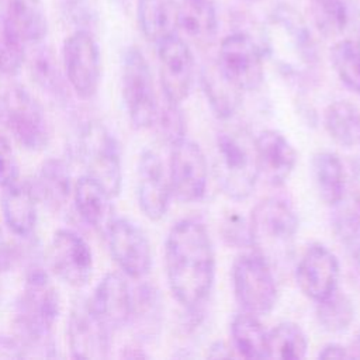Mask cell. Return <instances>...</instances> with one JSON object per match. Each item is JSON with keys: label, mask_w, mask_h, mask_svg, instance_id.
Listing matches in <instances>:
<instances>
[{"label": "cell", "mask_w": 360, "mask_h": 360, "mask_svg": "<svg viewBox=\"0 0 360 360\" xmlns=\"http://www.w3.org/2000/svg\"><path fill=\"white\" fill-rule=\"evenodd\" d=\"M215 250L210 232L197 218H183L165 242V269L176 301L191 308L202 305L215 280Z\"/></svg>", "instance_id": "1"}, {"label": "cell", "mask_w": 360, "mask_h": 360, "mask_svg": "<svg viewBox=\"0 0 360 360\" xmlns=\"http://www.w3.org/2000/svg\"><path fill=\"white\" fill-rule=\"evenodd\" d=\"M260 46L278 72L295 83L307 82L318 66L316 42L305 20L291 6L281 4L270 13Z\"/></svg>", "instance_id": "2"}, {"label": "cell", "mask_w": 360, "mask_h": 360, "mask_svg": "<svg viewBox=\"0 0 360 360\" xmlns=\"http://www.w3.org/2000/svg\"><path fill=\"white\" fill-rule=\"evenodd\" d=\"M60 314V297L42 269H31L15 304L14 328L27 357H53V326Z\"/></svg>", "instance_id": "3"}, {"label": "cell", "mask_w": 360, "mask_h": 360, "mask_svg": "<svg viewBox=\"0 0 360 360\" xmlns=\"http://www.w3.org/2000/svg\"><path fill=\"white\" fill-rule=\"evenodd\" d=\"M214 174L221 191L240 201L252 195L260 179L255 136L238 125L222 128L215 136Z\"/></svg>", "instance_id": "4"}, {"label": "cell", "mask_w": 360, "mask_h": 360, "mask_svg": "<svg viewBox=\"0 0 360 360\" xmlns=\"http://www.w3.org/2000/svg\"><path fill=\"white\" fill-rule=\"evenodd\" d=\"M292 205L280 197L260 200L250 212V248L271 266L290 259L298 232Z\"/></svg>", "instance_id": "5"}, {"label": "cell", "mask_w": 360, "mask_h": 360, "mask_svg": "<svg viewBox=\"0 0 360 360\" xmlns=\"http://www.w3.org/2000/svg\"><path fill=\"white\" fill-rule=\"evenodd\" d=\"M0 120L27 150L46 149L52 138L49 120L41 103L22 86H10L0 97Z\"/></svg>", "instance_id": "6"}, {"label": "cell", "mask_w": 360, "mask_h": 360, "mask_svg": "<svg viewBox=\"0 0 360 360\" xmlns=\"http://www.w3.org/2000/svg\"><path fill=\"white\" fill-rule=\"evenodd\" d=\"M121 96L132 127L152 128L158 120L159 101L150 66L136 46H128L121 63Z\"/></svg>", "instance_id": "7"}, {"label": "cell", "mask_w": 360, "mask_h": 360, "mask_svg": "<svg viewBox=\"0 0 360 360\" xmlns=\"http://www.w3.org/2000/svg\"><path fill=\"white\" fill-rule=\"evenodd\" d=\"M77 153L86 174L98 181L112 198L118 197L122 188V160L117 138L103 124L89 121L80 129Z\"/></svg>", "instance_id": "8"}, {"label": "cell", "mask_w": 360, "mask_h": 360, "mask_svg": "<svg viewBox=\"0 0 360 360\" xmlns=\"http://www.w3.org/2000/svg\"><path fill=\"white\" fill-rule=\"evenodd\" d=\"M232 288L242 311L263 316L270 314L278 298L273 266L259 253L243 252L232 264Z\"/></svg>", "instance_id": "9"}, {"label": "cell", "mask_w": 360, "mask_h": 360, "mask_svg": "<svg viewBox=\"0 0 360 360\" xmlns=\"http://www.w3.org/2000/svg\"><path fill=\"white\" fill-rule=\"evenodd\" d=\"M65 77L82 100H91L101 82V53L98 44L89 30L77 28L62 46Z\"/></svg>", "instance_id": "10"}, {"label": "cell", "mask_w": 360, "mask_h": 360, "mask_svg": "<svg viewBox=\"0 0 360 360\" xmlns=\"http://www.w3.org/2000/svg\"><path fill=\"white\" fill-rule=\"evenodd\" d=\"M264 53L246 32H232L221 44L217 66L221 73L243 93L257 90L264 79Z\"/></svg>", "instance_id": "11"}, {"label": "cell", "mask_w": 360, "mask_h": 360, "mask_svg": "<svg viewBox=\"0 0 360 360\" xmlns=\"http://www.w3.org/2000/svg\"><path fill=\"white\" fill-rule=\"evenodd\" d=\"M167 174L176 200L200 201L208 187V162L201 146L187 136L170 145Z\"/></svg>", "instance_id": "12"}, {"label": "cell", "mask_w": 360, "mask_h": 360, "mask_svg": "<svg viewBox=\"0 0 360 360\" xmlns=\"http://www.w3.org/2000/svg\"><path fill=\"white\" fill-rule=\"evenodd\" d=\"M104 233L112 260L127 277L142 280L149 274L153 253L142 228L128 218H114Z\"/></svg>", "instance_id": "13"}, {"label": "cell", "mask_w": 360, "mask_h": 360, "mask_svg": "<svg viewBox=\"0 0 360 360\" xmlns=\"http://www.w3.org/2000/svg\"><path fill=\"white\" fill-rule=\"evenodd\" d=\"M114 332L96 314L89 298H77L68 318V342L73 359H105Z\"/></svg>", "instance_id": "14"}, {"label": "cell", "mask_w": 360, "mask_h": 360, "mask_svg": "<svg viewBox=\"0 0 360 360\" xmlns=\"http://www.w3.org/2000/svg\"><path fill=\"white\" fill-rule=\"evenodd\" d=\"M52 273L70 287L82 288L93 276V253L87 242L72 229H58L48 246Z\"/></svg>", "instance_id": "15"}, {"label": "cell", "mask_w": 360, "mask_h": 360, "mask_svg": "<svg viewBox=\"0 0 360 360\" xmlns=\"http://www.w3.org/2000/svg\"><path fill=\"white\" fill-rule=\"evenodd\" d=\"M160 87L165 101L181 104L190 94L194 77V58L186 44L173 35L156 45Z\"/></svg>", "instance_id": "16"}, {"label": "cell", "mask_w": 360, "mask_h": 360, "mask_svg": "<svg viewBox=\"0 0 360 360\" xmlns=\"http://www.w3.org/2000/svg\"><path fill=\"white\" fill-rule=\"evenodd\" d=\"M136 201L142 214L150 221H160L170 204L172 188L167 169L152 149H143L136 163Z\"/></svg>", "instance_id": "17"}, {"label": "cell", "mask_w": 360, "mask_h": 360, "mask_svg": "<svg viewBox=\"0 0 360 360\" xmlns=\"http://www.w3.org/2000/svg\"><path fill=\"white\" fill-rule=\"evenodd\" d=\"M339 276L338 257L328 246L319 242L307 246L295 267L298 288L314 302L323 300L338 288Z\"/></svg>", "instance_id": "18"}, {"label": "cell", "mask_w": 360, "mask_h": 360, "mask_svg": "<svg viewBox=\"0 0 360 360\" xmlns=\"http://www.w3.org/2000/svg\"><path fill=\"white\" fill-rule=\"evenodd\" d=\"M259 174L273 187L285 184L292 174L298 153L288 138L277 129L267 128L255 136Z\"/></svg>", "instance_id": "19"}, {"label": "cell", "mask_w": 360, "mask_h": 360, "mask_svg": "<svg viewBox=\"0 0 360 360\" xmlns=\"http://www.w3.org/2000/svg\"><path fill=\"white\" fill-rule=\"evenodd\" d=\"M89 300L96 314L112 332L129 325L132 315V290L124 276L107 273L97 283Z\"/></svg>", "instance_id": "20"}, {"label": "cell", "mask_w": 360, "mask_h": 360, "mask_svg": "<svg viewBox=\"0 0 360 360\" xmlns=\"http://www.w3.org/2000/svg\"><path fill=\"white\" fill-rule=\"evenodd\" d=\"M0 20L22 45H39L48 34V15L42 0H6Z\"/></svg>", "instance_id": "21"}, {"label": "cell", "mask_w": 360, "mask_h": 360, "mask_svg": "<svg viewBox=\"0 0 360 360\" xmlns=\"http://www.w3.org/2000/svg\"><path fill=\"white\" fill-rule=\"evenodd\" d=\"M1 212L8 229L21 238H28L38 221V198L31 181H14L3 188Z\"/></svg>", "instance_id": "22"}, {"label": "cell", "mask_w": 360, "mask_h": 360, "mask_svg": "<svg viewBox=\"0 0 360 360\" xmlns=\"http://www.w3.org/2000/svg\"><path fill=\"white\" fill-rule=\"evenodd\" d=\"M73 202L79 217L91 228L105 232L112 217V197L91 176L83 174L73 184Z\"/></svg>", "instance_id": "23"}, {"label": "cell", "mask_w": 360, "mask_h": 360, "mask_svg": "<svg viewBox=\"0 0 360 360\" xmlns=\"http://www.w3.org/2000/svg\"><path fill=\"white\" fill-rule=\"evenodd\" d=\"M311 173L319 198L328 207H336L345 200L347 176L338 153L319 150L311 159Z\"/></svg>", "instance_id": "24"}, {"label": "cell", "mask_w": 360, "mask_h": 360, "mask_svg": "<svg viewBox=\"0 0 360 360\" xmlns=\"http://www.w3.org/2000/svg\"><path fill=\"white\" fill-rule=\"evenodd\" d=\"M138 25L143 37L158 45L179 32V3L176 0H138Z\"/></svg>", "instance_id": "25"}, {"label": "cell", "mask_w": 360, "mask_h": 360, "mask_svg": "<svg viewBox=\"0 0 360 360\" xmlns=\"http://www.w3.org/2000/svg\"><path fill=\"white\" fill-rule=\"evenodd\" d=\"M38 201L51 210L62 208L73 193L72 176L62 159H46L31 181Z\"/></svg>", "instance_id": "26"}, {"label": "cell", "mask_w": 360, "mask_h": 360, "mask_svg": "<svg viewBox=\"0 0 360 360\" xmlns=\"http://www.w3.org/2000/svg\"><path fill=\"white\" fill-rule=\"evenodd\" d=\"M200 82L214 115L222 121L232 118L239 110L245 93L221 73L217 63L202 68Z\"/></svg>", "instance_id": "27"}, {"label": "cell", "mask_w": 360, "mask_h": 360, "mask_svg": "<svg viewBox=\"0 0 360 360\" xmlns=\"http://www.w3.org/2000/svg\"><path fill=\"white\" fill-rule=\"evenodd\" d=\"M232 349L245 359H270L269 330L259 316L238 312L231 321Z\"/></svg>", "instance_id": "28"}, {"label": "cell", "mask_w": 360, "mask_h": 360, "mask_svg": "<svg viewBox=\"0 0 360 360\" xmlns=\"http://www.w3.org/2000/svg\"><path fill=\"white\" fill-rule=\"evenodd\" d=\"M179 30L200 45L210 44L218 31V14L212 0H180Z\"/></svg>", "instance_id": "29"}, {"label": "cell", "mask_w": 360, "mask_h": 360, "mask_svg": "<svg viewBox=\"0 0 360 360\" xmlns=\"http://www.w3.org/2000/svg\"><path fill=\"white\" fill-rule=\"evenodd\" d=\"M328 135L347 149L360 148V110L347 100H335L323 111Z\"/></svg>", "instance_id": "30"}, {"label": "cell", "mask_w": 360, "mask_h": 360, "mask_svg": "<svg viewBox=\"0 0 360 360\" xmlns=\"http://www.w3.org/2000/svg\"><path fill=\"white\" fill-rule=\"evenodd\" d=\"M162 314L163 301L155 285L143 283L132 291V315L129 325H134L139 336H155L160 328Z\"/></svg>", "instance_id": "31"}, {"label": "cell", "mask_w": 360, "mask_h": 360, "mask_svg": "<svg viewBox=\"0 0 360 360\" xmlns=\"http://www.w3.org/2000/svg\"><path fill=\"white\" fill-rule=\"evenodd\" d=\"M330 62L340 82L360 94V28L330 48Z\"/></svg>", "instance_id": "32"}, {"label": "cell", "mask_w": 360, "mask_h": 360, "mask_svg": "<svg viewBox=\"0 0 360 360\" xmlns=\"http://www.w3.org/2000/svg\"><path fill=\"white\" fill-rule=\"evenodd\" d=\"M356 315V308L352 298L336 288L323 300L315 302V316L319 326L329 333L346 332Z\"/></svg>", "instance_id": "33"}, {"label": "cell", "mask_w": 360, "mask_h": 360, "mask_svg": "<svg viewBox=\"0 0 360 360\" xmlns=\"http://www.w3.org/2000/svg\"><path fill=\"white\" fill-rule=\"evenodd\" d=\"M308 338L302 328L291 321L277 323L269 330L270 359L300 360L307 356Z\"/></svg>", "instance_id": "34"}, {"label": "cell", "mask_w": 360, "mask_h": 360, "mask_svg": "<svg viewBox=\"0 0 360 360\" xmlns=\"http://www.w3.org/2000/svg\"><path fill=\"white\" fill-rule=\"evenodd\" d=\"M330 224L332 232L346 255L360 263V211L354 205L340 202L333 207Z\"/></svg>", "instance_id": "35"}, {"label": "cell", "mask_w": 360, "mask_h": 360, "mask_svg": "<svg viewBox=\"0 0 360 360\" xmlns=\"http://www.w3.org/2000/svg\"><path fill=\"white\" fill-rule=\"evenodd\" d=\"M32 79L46 91L52 94L63 93V77L55 59V55L51 49L42 46L38 48L31 56L30 62Z\"/></svg>", "instance_id": "36"}, {"label": "cell", "mask_w": 360, "mask_h": 360, "mask_svg": "<svg viewBox=\"0 0 360 360\" xmlns=\"http://www.w3.org/2000/svg\"><path fill=\"white\" fill-rule=\"evenodd\" d=\"M27 46L15 39L0 20V76H15L25 62Z\"/></svg>", "instance_id": "37"}, {"label": "cell", "mask_w": 360, "mask_h": 360, "mask_svg": "<svg viewBox=\"0 0 360 360\" xmlns=\"http://www.w3.org/2000/svg\"><path fill=\"white\" fill-rule=\"evenodd\" d=\"M158 124L162 138L169 143L173 145L174 142L186 138L187 125H186V117L180 108V104L173 103H165V107L159 108L158 120L155 125Z\"/></svg>", "instance_id": "38"}, {"label": "cell", "mask_w": 360, "mask_h": 360, "mask_svg": "<svg viewBox=\"0 0 360 360\" xmlns=\"http://www.w3.org/2000/svg\"><path fill=\"white\" fill-rule=\"evenodd\" d=\"M219 233L224 242L235 249L250 248L249 218H245L238 211L226 212L219 225Z\"/></svg>", "instance_id": "39"}, {"label": "cell", "mask_w": 360, "mask_h": 360, "mask_svg": "<svg viewBox=\"0 0 360 360\" xmlns=\"http://www.w3.org/2000/svg\"><path fill=\"white\" fill-rule=\"evenodd\" d=\"M60 8L66 18L82 30H89L97 22L96 0H59Z\"/></svg>", "instance_id": "40"}, {"label": "cell", "mask_w": 360, "mask_h": 360, "mask_svg": "<svg viewBox=\"0 0 360 360\" xmlns=\"http://www.w3.org/2000/svg\"><path fill=\"white\" fill-rule=\"evenodd\" d=\"M20 166L15 152L6 135L0 132V187L4 188L18 180Z\"/></svg>", "instance_id": "41"}, {"label": "cell", "mask_w": 360, "mask_h": 360, "mask_svg": "<svg viewBox=\"0 0 360 360\" xmlns=\"http://www.w3.org/2000/svg\"><path fill=\"white\" fill-rule=\"evenodd\" d=\"M25 349L17 336L0 335V359H22Z\"/></svg>", "instance_id": "42"}, {"label": "cell", "mask_w": 360, "mask_h": 360, "mask_svg": "<svg viewBox=\"0 0 360 360\" xmlns=\"http://www.w3.org/2000/svg\"><path fill=\"white\" fill-rule=\"evenodd\" d=\"M349 186H350V193L353 197L354 207L360 211V155H357L350 163Z\"/></svg>", "instance_id": "43"}, {"label": "cell", "mask_w": 360, "mask_h": 360, "mask_svg": "<svg viewBox=\"0 0 360 360\" xmlns=\"http://www.w3.org/2000/svg\"><path fill=\"white\" fill-rule=\"evenodd\" d=\"M318 357L319 359H352L349 347L336 342H330L322 346L318 352Z\"/></svg>", "instance_id": "44"}, {"label": "cell", "mask_w": 360, "mask_h": 360, "mask_svg": "<svg viewBox=\"0 0 360 360\" xmlns=\"http://www.w3.org/2000/svg\"><path fill=\"white\" fill-rule=\"evenodd\" d=\"M14 260V249L0 228V271H6L11 267Z\"/></svg>", "instance_id": "45"}, {"label": "cell", "mask_w": 360, "mask_h": 360, "mask_svg": "<svg viewBox=\"0 0 360 360\" xmlns=\"http://www.w3.org/2000/svg\"><path fill=\"white\" fill-rule=\"evenodd\" d=\"M210 357H229L231 352L229 347L225 346L224 342H215L211 347H210Z\"/></svg>", "instance_id": "46"}, {"label": "cell", "mask_w": 360, "mask_h": 360, "mask_svg": "<svg viewBox=\"0 0 360 360\" xmlns=\"http://www.w3.org/2000/svg\"><path fill=\"white\" fill-rule=\"evenodd\" d=\"M349 350H350V356H352V357L360 359V326H359V329L354 332V336H353V340L350 342Z\"/></svg>", "instance_id": "47"}, {"label": "cell", "mask_w": 360, "mask_h": 360, "mask_svg": "<svg viewBox=\"0 0 360 360\" xmlns=\"http://www.w3.org/2000/svg\"><path fill=\"white\" fill-rule=\"evenodd\" d=\"M311 1H312L314 7H318V6H323V4H326V3H330V1H333V0H311Z\"/></svg>", "instance_id": "48"}, {"label": "cell", "mask_w": 360, "mask_h": 360, "mask_svg": "<svg viewBox=\"0 0 360 360\" xmlns=\"http://www.w3.org/2000/svg\"><path fill=\"white\" fill-rule=\"evenodd\" d=\"M252 1H262V0H252Z\"/></svg>", "instance_id": "49"}]
</instances>
